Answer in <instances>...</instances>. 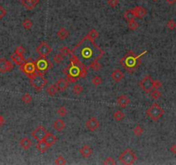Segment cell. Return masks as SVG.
<instances>
[{
	"label": "cell",
	"instance_id": "6da1fadb",
	"mask_svg": "<svg viewBox=\"0 0 176 165\" xmlns=\"http://www.w3.org/2000/svg\"><path fill=\"white\" fill-rule=\"evenodd\" d=\"M71 52L72 54L70 57H73L88 68L92 61L96 59L99 60L104 54V51L94 41L89 40L86 36L78 42Z\"/></svg>",
	"mask_w": 176,
	"mask_h": 165
},
{
	"label": "cell",
	"instance_id": "7a4b0ae2",
	"mask_svg": "<svg viewBox=\"0 0 176 165\" xmlns=\"http://www.w3.org/2000/svg\"><path fill=\"white\" fill-rule=\"evenodd\" d=\"M63 72L65 74L66 79L70 82H75L80 78H84L88 74V67L80 63L73 57H70V64L66 66Z\"/></svg>",
	"mask_w": 176,
	"mask_h": 165
},
{
	"label": "cell",
	"instance_id": "3957f363",
	"mask_svg": "<svg viewBox=\"0 0 176 165\" xmlns=\"http://www.w3.org/2000/svg\"><path fill=\"white\" fill-rule=\"evenodd\" d=\"M147 51L141 53L140 54H136L134 52L129 51L120 59V64L125 68L128 72H135L141 64V58L143 54H145Z\"/></svg>",
	"mask_w": 176,
	"mask_h": 165
},
{
	"label": "cell",
	"instance_id": "277c9868",
	"mask_svg": "<svg viewBox=\"0 0 176 165\" xmlns=\"http://www.w3.org/2000/svg\"><path fill=\"white\" fill-rule=\"evenodd\" d=\"M165 114L164 109L157 103H153L150 108H148L146 110V114L147 116L152 119L153 121H157L161 119L163 114Z\"/></svg>",
	"mask_w": 176,
	"mask_h": 165
},
{
	"label": "cell",
	"instance_id": "5b68a950",
	"mask_svg": "<svg viewBox=\"0 0 176 165\" xmlns=\"http://www.w3.org/2000/svg\"><path fill=\"white\" fill-rule=\"evenodd\" d=\"M137 159H138L137 155L130 148L125 149V151H123V152H121V154L119 156L120 162L125 165L133 164L137 161Z\"/></svg>",
	"mask_w": 176,
	"mask_h": 165
},
{
	"label": "cell",
	"instance_id": "8992f818",
	"mask_svg": "<svg viewBox=\"0 0 176 165\" xmlns=\"http://www.w3.org/2000/svg\"><path fill=\"white\" fill-rule=\"evenodd\" d=\"M35 67H36V71L38 73L44 74L47 71H49L52 67L53 64L51 63L50 60H48L46 59V57H41L40 56L38 59H36L35 60Z\"/></svg>",
	"mask_w": 176,
	"mask_h": 165
},
{
	"label": "cell",
	"instance_id": "52a82bcc",
	"mask_svg": "<svg viewBox=\"0 0 176 165\" xmlns=\"http://www.w3.org/2000/svg\"><path fill=\"white\" fill-rule=\"evenodd\" d=\"M29 79H30L31 86L37 91H41L47 83V80L46 79L43 74L38 73V72L35 74L34 76H32L31 77H29Z\"/></svg>",
	"mask_w": 176,
	"mask_h": 165
},
{
	"label": "cell",
	"instance_id": "ba28073f",
	"mask_svg": "<svg viewBox=\"0 0 176 165\" xmlns=\"http://www.w3.org/2000/svg\"><path fill=\"white\" fill-rule=\"evenodd\" d=\"M20 70L25 75H27L28 77H31L32 76L37 73L35 61L32 60L31 59H28V60H26V62L24 64H22L20 66Z\"/></svg>",
	"mask_w": 176,
	"mask_h": 165
},
{
	"label": "cell",
	"instance_id": "9c48e42d",
	"mask_svg": "<svg viewBox=\"0 0 176 165\" xmlns=\"http://www.w3.org/2000/svg\"><path fill=\"white\" fill-rule=\"evenodd\" d=\"M139 85L145 93H150L154 90V80L150 76H146L141 80Z\"/></svg>",
	"mask_w": 176,
	"mask_h": 165
},
{
	"label": "cell",
	"instance_id": "30bf717a",
	"mask_svg": "<svg viewBox=\"0 0 176 165\" xmlns=\"http://www.w3.org/2000/svg\"><path fill=\"white\" fill-rule=\"evenodd\" d=\"M35 51L40 56L46 57L47 55H49L52 53L53 49H52V46H50L47 42L42 41L39 46L35 48Z\"/></svg>",
	"mask_w": 176,
	"mask_h": 165
},
{
	"label": "cell",
	"instance_id": "8fae6325",
	"mask_svg": "<svg viewBox=\"0 0 176 165\" xmlns=\"http://www.w3.org/2000/svg\"><path fill=\"white\" fill-rule=\"evenodd\" d=\"M47 132H48L46 131V129L43 126L40 125L39 127H37L32 132L31 135H32V137L34 138L35 140L41 141V140H43V139H44L45 136L46 135Z\"/></svg>",
	"mask_w": 176,
	"mask_h": 165
},
{
	"label": "cell",
	"instance_id": "7c38bea8",
	"mask_svg": "<svg viewBox=\"0 0 176 165\" xmlns=\"http://www.w3.org/2000/svg\"><path fill=\"white\" fill-rule=\"evenodd\" d=\"M14 69L13 63L4 58L0 59V73H7Z\"/></svg>",
	"mask_w": 176,
	"mask_h": 165
},
{
	"label": "cell",
	"instance_id": "4fadbf2b",
	"mask_svg": "<svg viewBox=\"0 0 176 165\" xmlns=\"http://www.w3.org/2000/svg\"><path fill=\"white\" fill-rule=\"evenodd\" d=\"M85 126H86L87 129H88L89 131L94 132V131H96V129L100 127V121L96 117H91L86 121Z\"/></svg>",
	"mask_w": 176,
	"mask_h": 165
},
{
	"label": "cell",
	"instance_id": "5bb4252c",
	"mask_svg": "<svg viewBox=\"0 0 176 165\" xmlns=\"http://www.w3.org/2000/svg\"><path fill=\"white\" fill-rule=\"evenodd\" d=\"M132 10H133V13H134L135 17L139 19L143 18L147 15V13H148L147 9H145L144 7H143V6H140V5H138V6L134 7L132 9Z\"/></svg>",
	"mask_w": 176,
	"mask_h": 165
},
{
	"label": "cell",
	"instance_id": "9a60e30c",
	"mask_svg": "<svg viewBox=\"0 0 176 165\" xmlns=\"http://www.w3.org/2000/svg\"><path fill=\"white\" fill-rule=\"evenodd\" d=\"M69 82H70L66 78H59L57 80V82H55V85L57 86V89L59 91L63 92L67 89Z\"/></svg>",
	"mask_w": 176,
	"mask_h": 165
},
{
	"label": "cell",
	"instance_id": "2e32d148",
	"mask_svg": "<svg viewBox=\"0 0 176 165\" xmlns=\"http://www.w3.org/2000/svg\"><path fill=\"white\" fill-rule=\"evenodd\" d=\"M40 0H22L21 3L23 5V7L28 10H31L36 7V5L39 4Z\"/></svg>",
	"mask_w": 176,
	"mask_h": 165
},
{
	"label": "cell",
	"instance_id": "e0dca14e",
	"mask_svg": "<svg viewBox=\"0 0 176 165\" xmlns=\"http://www.w3.org/2000/svg\"><path fill=\"white\" fill-rule=\"evenodd\" d=\"M130 102H131V100H130L129 97H128L127 96H125V95H121V96H120L118 97V99H117V103H118V105H119L120 108H122V109L126 108V107L130 104Z\"/></svg>",
	"mask_w": 176,
	"mask_h": 165
},
{
	"label": "cell",
	"instance_id": "ac0fdd59",
	"mask_svg": "<svg viewBox=\"0 0 176 165\" xmlns=\"http://www.w3.org/2000/svg\"><path fill=\"white\" fill-rule=\"evenodd\" d=\"M44 140L45 142L49 145V146L51 147V146H53V145L57 142V140H58V138H57V137L54 135V134H53L52 132H47L46 133V135L45 136L44 138Z\"/></svg>",
	"mask_w": 176,
	"mask_h": 165
},
{
	"label": "cell",
	"instance_id": "d6986e66",
	"mask_svg": "<svg viewBox=\"0 0 176 165\" xmlns=\"http://www.w3.org/2000/svg\"><path fill=\"white\" fill-rule=\"evenodd\" d=\"M10 59L13 61V63H15V64H17V65H20V66L26 62V60L24 59L23 56H20V55L17 54L15 53H13L12 54L10 55Z\"/></svg>",
	"mask_w": 176,
	"mask_h": 165
},
{
	"label": "cell",
	"instance_id": "ffe728a7",
	"mask_svg": "<svg viewBox=\"0 0 176 165\" xmlns=\"http://www.w3.org/2000/svg\"><path fill=\"white\" fill-rule=\"evenodd\" d=\"M111 77L113 78V80L116 82H120L124 78V73L119 69H115L114 71H113V72L111 73Z\"/></svg>",
	"mask_w": 176,
	"mask_h": 165
},
{
	"label": "cell",
	"instance_id": "44dd1931",
	"mask_svg": "<svg viewBox=\"0 0 176 165\" xmlns=\"http://www.w3.org/2000/svg\"><path fill=\"white\" fill-rule=\"evenodd\" d=\"M79 152L80 154L83 156V157L87 158V157H89V156L92 155L93 150L91 149V147H89L88 145H83L79 150Z\"/></svg>",
	"mask_w": 176,
	"mask_h": 165
},
{
	"label": "cell",
	"instance_id": "7402d4cb",
	"mask_svg": "<svg viewBox=\"0 0 176 165\" xmlns=\"http://www.w3.org/2000/svg\"><path fill=\"white\" fill-rule=\"evenodd\" d=\"M19 144H20V145L22 149H24V150L27 151V150L30 149V147L32 145V141L28 138L24 137L19 141Z\"/></svg>",
	"mask_w": 176,
	"mask_h": 165
},
{
	"label": "cell",
	"instance_id": "603a6c76",
	"mask_svg": "<svg viewBox=\"0 0 176 165\" xmlns=\"http://www.w3.org/2000/svg\"><path fill=\"white\" fill-rule=\"evenodd\" d=\"M36 148L41 153H45L50 148V146L45 142L44 140H41V141H38V143L36 145Z\"/></svg>",
	"mask_w": 176,
	"mask_h": 165
},
{
	"label": "cell",
	"instance_id": "cb8c5ba5",
	"mask_svg": "<svg viewBox=\"0 0 176 165\" xmlns=\"http://www.w3.org/2000/svg\"><path fill=\"white\" fill-rule=\"evenodd\" d=\"M65 127V122L62 119H57L53 123V128L58 132H61Z\"/></svg>",
	"mask_w": 176,
	"mask_h": 165
},
{
	"label": "cell",
	"instance_id": "d4e9b609",
	"mask_svg": "<svg viewBox=\"0 0 176 165\" xmlns=\"http://www.w3.org/2000/svg\"><path fill=\"white\" fill-rule=\"evenodd\" d=\"M69 35H70V32L64 27L60 28L57 32V36L60 40H65Z\"/></svg>",
	"mask_w": 176,
	"mask_h": 165
},
{
	"label": "cell",
	"instance_id": "484cf974",
	"mask_svg": "<svg viewBox=\"0 0 176 165\" xmlns=\"http://www.w3.org/2000/svg\"><path fill=\"white\" fill-rule=\"evenodd\" d=\"M100 36V34H99V32L96 30L95 28H93V29H91L89 32L88 33V35H86V37L89 39V40H91V41H96V40L98 39Z\"/></svg>",
	"mask_w": 176,
	"mask_h": 165
},
{
	"label": "cell",
	"instance_id": "4316f807",
	"mask_svg": "<svg viewBox=\"0 0 176 165\" xmlns=\"http://www.w3.org/2000/svg\"><path fill=\"white\" fill-rule=\"evenodd\" d=\"M124 18L125 19L127 22H130V21H132L134 19L136 18L134 13H133V10L132 9H127L125 13H124Z\"/></svg>",
	"mask_w": 176,
	"mask_h": 165
},
{
	"label": "cell",
	"instance_id": "83f0119b",
	"mask_svg": "<svg viewBox=\"0 0 176 165\" xmlns=\"http://www.w3.org/2000/svg\"><path fill=\"white\" fill-rule=\"evenodd\" d=\"M101 64L99 63V61H98V59H96V60H94V61H92L89 65H88V68H90V69H92L93 71H95V72H98V71H100V69H101Z\"/></svg>",
	"mask_w": 176,
	"mask_h": 165
},
{
	"label": "cell",
	"instance_id": "f1b7e54d",
	"mask_svg": "<svg viewBox=\"0 0 176 165\" xmlns=\"http://www.w3.org/2000/svg\"><path fill=\"white\" fill-rule=\"evenodd\" d=\"M124 118H125V114L121 110L115 111L114 114V119L116 121H121V120H123Z\"/></svg>",
	"mask_w": 176,
	"mask_h": 165
},
{
	"label": "cell",
	"instance_id": "f546056e",
	"mask_svg": "<svg viewBox=\"0 0 176 165\" xmlns=\"http://www.w3.org/2000/svg\"><path fill=\"white\" fill-rule=\"evenodd\" d=\"M59 91L58 89H57V86L55 84H53L51 86H49L47 89H46V93L47 95H49L50 96H53L57 94V92Z\"/></svg>",
	"mask_w": 176,
	"mask_h": 165
},
{
	"label": "cell",
	"instance_id": "4dcf8cb0",
	"mask_svg": "<svg viewBox=\"0 0 176 165\" xmlns=\"http://www.w3.org/2000/svg\"><path fill=\"white\" fill-rule=\"evenodd\" d=\"M59 53L63 54L64 57H66V56H71L72 54V52H71V50H70V48L68 47V46H62L59 48Z\"/></svg>",
	"mask_w": 176,
	"mask_h": 165
},
{
	"label": "cell",
	"instance_id": "1f68e13d",
	"mask_svg": "<svg viewBox=\"0 0 176 165\" xmlns=\"http://www.w3.org/2000/svg\"><path fill=\"white\" fill-rule=\"evenodd\" d=\"M138 27H139V23H138V22H136V20H135V19H134V20H132V21L128 22V28H129L130 30L134 31V30L138 29Z\"/></svg>",
	"mask_w": 176,
	"mask_h": 165
},
{
	"label": "cell",
	"instance_id": "d6a6232c",
	"mask_svg": "<svg viewBox=\"0 0 176 165\" xmlns=\"http://www.w3.org/2000/svg\"><path fill=\"white\" fill-rule=\"evenodd\" d=\"M22 101H23L25 104H29L33 101V97L29 93H25L22 96Z\"/></svg>",
	"mask_w": 176,
	"mask_h": 165
},
{
	"label": "cell",
	"instance_id": "836d02e7",
	"mask_svg": "<svg viewBox=\"0 0 176 165\" xmlns=\"http://www.w3.org/2000/svg\"><path fill=\"white\" fill-rule=\"evenodd\" d=\"M33 24H34V23H33V22H32L31 19L27 18L22 22V27L24 28L26 30H29L31 28L33 27Z\"/></svg>",
	"mask_w": 176,
	"mask_h": 165
},
{
	"label": "cell",
	"instance_id": "e575fe53",
	"mask_svg": "<svg viewBox=\"0 0 176 165\" xmlns=\"http://www.w3.org/2000/svg\"><path fill=\"white\" fill-rule=\"evenodd\" d=\"M150 96H151V98L153 100H158L159 98L162 96V93L160 92V90H156V89H154L152 91L150 92Z\"/></svg>",
	"mask_w": 176,
	"mask_h": 165
},
{
	"label": "cell",
	"instance_id": "d590c367",
	"mask_svg": "<svg viewBox=\"0 0 176 165\" xmlns=\"http://www.w3.org/2000/svg\"><path fill=\"white\" fill-rule=\"evenodd\" d=\"M67 109L64 106H61L57 109V114L60 116V117H64L67 115Z\"/></svg>",
	"mask_w": 176,
	"mask_h": 165
},
{
	"label": "cell",
	"instance_id": "8d00e7d4",
	"mask_svg": "<svg viewBox=\"0 0 176 165\" xmlns=\"http://www.w3.org/2000/svg\"><path fill=\"white\" fill-rule=\"evenodd\" d=\"M15 54H17L20 55V56H23V55L25 54V53H26V49H25V47L22 46H18L16 47V49H15V52H14Z\"/></svg>",
	"mask_w": 176,
	"mask_h": 165
},
{
	"label": "cell",
	"instance_id": "74e56055",
	"mask_svg": "<svg viewBox=\"0 0 176 165\" xmlns=\"http://www.w3.org/2000/svg\"><path fill=\"white\" fill-rule=\"evenodd\" d=\"M92 83L95 85V86H99V85H101V82H102V79H101V77H100V76H98V75H96V76H94L93 77V78H92Z\"/></svg>",
	"mask_w": 176,
	"mask_h": 165
},
{
	"label": "cell",
	"instance_id": "f35d334b",
	"mask_svg": "<svg viewBox=\"0 0 176 165\" xmlns=\"http://www.w3.org/2000/svg\"><path fill=\"white\" fill-rule=\"evenodd\" d=\"M73 93L75 94V95H80L82 92L83 91V86H81L80 84H75L74 86H73Z\"/></svg>",
	"mask_w": 176,
	"mask_h": 165
},
{
	"label": "cell",
	"instance_id": "ab89813d",
	"mask_svg": "<svg viewBox=\"0 0 176 165\" xmlns=\"http://www.w3.org/2000/svg\"><path fill=\"white\" fill-rule=\"evenodd\" d=\"M66 159L63 156H59L56 159H55V162H54V164L57 165H64V164H66Z\"/></svg>",
	"mask_w": 176,
	"mask_h": 165
},
{
	"label": "cell",
	"instance_id": "60d3db41",
	"mask_svg": "<svg viewBox=\"0 0 176 165\" xmlns=\"http://www.w3.org/2000/svg\"><path fill=\"white\" fill-rule=\"evenodd\" d=\"M64 56L59 53V54H57L54 55V57H53V61H54L55 63H57V64H60L62 61L64 60Z\"/></svg>",
	"mask_w": 176,
	"mask_h": 165
},
{
	"label": "cell",
	"instance_id": "b9f144b4",
	"mask_svg": "<svg viewBox=\"0 0 176 165\" xmlns=\"http://www.w3.org/2000/svg\"><path fill=\"white\" fill-rule=\"evenodd\" d=\"M143 132V127L139 126V125H138V126H136L134 129H133V133L136 135V136H141L142 135V133Z\"/></svg>",
	"mask_w": 176,
	"mask_h": 165
},
{
	"label": "cell",
	"instance_id": "7bdbcfd3",
	"mask_svg": "<svg viewBox=\"0 0 176 165\" xmlns=\"http://www.w3.org/2000/svg\"><path fill=\"white\" fill-rule=\"evenodd\" d=\"M166 26L167 28L169 29V30H174V29H175L176 28V22L175 20H173V19H170V20H168L167 22V24H166Z\"/></svg>",
	"mask_w": 176,
	"mask_h": 165
},
{
	"label": "cell",
	"instance_id": "ee69618b",
	"mask_svg": "<svg viewBox=\"0 0 176 165\" xmlns=\"http://www.w3.org/2000/svg\"><path fill=\"white\" fill-rule=\"evenodd\" d=\"M103 164L105 165H114L116 164V162H115V160L112 157V156H109V157H106L105 160H104V162H103Z\"/></svg>",
	"mask_w": 176,
	"mask_h": 165
},
{
	"label": "cell",
	"instance_id": "f6af8a7d",
	"mask_svg": "<svg viewBox=\"0 0 176 165\" xmlns=\"http://www.w3.org/2000/svg\"><path fill=\"white\" fill-rule=\"evenodd\" d=\"M7 15V10L2 5H0V20L4 18Z\"/></svg>",
	"mask_w": 176,
	"mask_h": 165
},
{
	"label": "cell",
	"instance_id": "bcb514c9",
	"mask_svg": "<svg viewBox=\"0 0 176 165\" xmlns=\"http://www.w3.org/2000/svg\"><path fill=\"white\" fill-rule=\"evenodd\" d=\"M119 0H107V4L112 7V8H114L116 7L118 4H119Z\"/></svg>",
	"mask_w": 176,
	"mask_h": 165
},
{
	"label": "cell",
	"instance_id": "7dc6e473",
	"mask_svg": "<svg viewBox=\"0 0 176 165\" xmlns=\"http://www.w3.org/2000/svg\"><path fill=\"white\" fill-rule=\"evenodd\" d=\"M162 87V82L159 80H154V89L159 90V88Z\"/></svg>",
	"mask_w": 176,
	"mask_h": 165
},
{
	"label": "cell",
	"instance_id": "c3c4849f",
	"mask_svg": "<svg viewBox=\"0 0 176 165\" xmlns=\"http://www.w3.org/2000/svg\"><path fill=\"white\" fill-rule=\"evenodd\" d=\"M169 151H170L173 154H176V144L172 145L171 147L169 148Z\"/></svg>",
	"mask_w": 176,
	"mask_h": 165
},
{
	"label": "cell",
	"instance_id": "681fc988",
	"mask_svg": "<svg viewBox=\"0 0 176 165\" xmlns=\"http://www.w3.org/2000/svg\"><path fill=\"white\" fill-rule=\"evenodd\" d=\"M4 124V118L0 114V127H2Z\"/></svg>",
	"mask_w": 176,
	"mask_h": 165
},
{
	"label": "cell",
	"instance_id": "f907efd6",
	"mask_svg": "<svg viewBox=\"0 0 176 165\" xmlns=\"http://www.w3.org/2000/svg\"><path fill=\"white\" fill-rule=\"evenodd\" d=\"M168 4H174L176 2V0H165Z\"/></svg>",
	"mask_w": 176,
	"mask_h": 165
},
{
	"label": "cell",
	"instance_id": "816d5d0a",
	"mask_svg": "<svg viewBox=\"0 0 176 165\" xmlns=\"http://www.w3.org/2000/svg\"><path fill=\"white\" fill-rule=\"evenodd\" d=\"M153 1H157V0H153Z\"/></svg>",
	"mask_w": 176,
	"mask_h": 165
},
{
	"label": "cell",
	"instance_id": "f5cc1de1",
	"mask_svg": "<svg viewBox=\"0 0 176 165\" xmlns=\"http://www.w3.org/2000/svg\"><path fill=\"white\" fill-rule=\"evenodd\" d=\"M0 54H1V53H0Z\"/></svg>",
	"mask_w": 176,
	"mask_h": 165
}]
</instances>
